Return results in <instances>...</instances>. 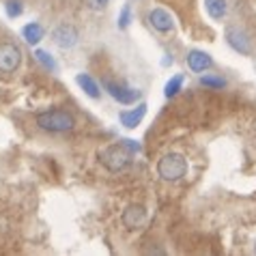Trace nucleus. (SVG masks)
Listing matches in <instances>:
<instances>
[{
	"mask_svg": "<svg viewBox=\"0 0 256 256\" xmlns=\"http://www.w3.org/2000/svg\"><path fill=\"white\" fill-rule=\"evenodd\" d=\"M188 67L194 71V74H202L204 69L213 67V58L207 52H200V50H192L188 54Z\"/></svg>",
	"mask_w": 256,
	"mask_h": 256,
	"instance_id": "10",
	"label": "nucleus"
},
{
	"mask_svg": "<svg viewBox=\"0 0 256 256\" xmlns=\"http://www.w3.org/2000/svg\"><path fill=\"white\" fill-rule=\"evenodd\" d=\"M181 86H183V76L179 74V76L170 78V80L166 82V88H164V95H166L168 99H170V97H174V95L181 90Z\"/></svg>",
	"mask_w": 256,
	"mask_h": 256,
	"instance_id": "15",
	"label": "nucleus"
},
{
	"mask_svg": "<svg viewBox=\"0 0 256 256\" xmlns=\"http://www.w3.org/2000/svg\"><path fill=\"white\" fill-rule=\"evenodd\" d=\"M102 84H104V88L108 90V95L112 99H116L118 104H123V106L136 104V99L140 97V90L130 88V86H125V84H116V82H112V80H104Z\"/></svg>",
	"mask_w": 256,
	"mask_h": 256,
	"instance_id": "4",
	"label": "nucleus"
},
{
	"mask_svg": "<svg viewBox=\"0 0 256 256\" xmlns=\"http://www.w3.org/2000/svg\"><path fill=\"white\" fill-rule=\"evenodd\" d=\"M34 58H37L41 65H44L46 69H50V71H56L58 69V65H56V60L52 58V56H50L46 50H34Z\"/></svg>",
	"mask_w": 256,
	"mask_h": 256,
	"instance_id": "16",
	"label": "nucleus"
},
{
	"mask_svg": "<svg viewBox=\"0 0 256 256\" xmlns=\"http://www.w3.org/2000/svg\"><path fill=\"white\" fill-rule=\"evenodd\" d=\"M130 22H132V9H130V4H125L123 9H120V16H118V28L125 30V28L130 26Z\"/></svg>",
	"mask_w": 256,
	"mask_h": 256,
	"instance_id": "18",
	"label": "nucleus"
},
{
	"mask_svg": "<svg viewBox=\"0 0 256 256\" xmlns=\"http://www.w3.org/2000/svg\"><path fill=\"white\" fill-rule=\"evenodd\" d=\"M144 114H146V104H138L134 110H123L118 114V118L127 130H136V127L140 125V120L144 118Z\"/></svg>",
	"mask_w": 256,
	"mask_h": 256,
	"instance_id": "11",
	"label": "nucleus"
},
{
	"mask_svg": "<svg viewBox=\"0 0 256 256\" xmlns=\"http://www.w3.org/2000/svg\"><path fill=\"white\" fill-rule=\"evenodd\" d=\"M158 174L164 181H179L188 174V160L179 153H168L158 162Z\"/></svg>",
	"mask_w": 256,
	"mask_h": 256,
	"instance_id": "3",
	"label": "nucleus"
},
{
	"mask_svg": "<svg viewBox=\"0 0 256 256\" xmlns=\"http://www.w3.org/2000/svg\"><path fill=\"white\" fill-rule=\"evenodd\" d=\"M132 155L134 153L130 151V148H127L123 142H118V144H110V146L102 148L97 158L106 168L110 170V172H120V170H125L127 166H130Z\"/></svg>",
	"mask_w": 256,
	"mask_h": 256,
	"instance_id": "1",
	"label": "nucleus"
},
{
	"mask_svg": "<svg viewBox=\"0 0 256 256\" xmlns=\"http://www.w3.org/2000/svg\"><path fill=\"white\" fill-rule=\"evenodd\" d=\"M148 24H151L158 32H170L174 28V22H172V18H170V13L160 9V6L148 13Z\"/></svg>",
	"mask_w": 256,
	"mask_h": 256,
	"instance_id": "9",
	"label": "nucleus"
},
{
	"mask_svg": "<svg viewBox=\"0 0 256 256\" xmlns=\"http://www.w3.org/2000/svg\"><path fill=\"white\" fill-rule=\"evenodd\" d=\"M144 220H146V211L142 204H130L120 216V222H123L125 228H138V226L144 224Z\"/></svg>",
	"mask_w": 256,
	"mask_h": 256,
	"instance_id": "8",
	"label": "nucleus"
},
{
	"mask_svg": "<svg viewBox=\"0 0 256 256\" xmlns=\"http://www.w3.org/2000/svg\"><path fill=\"white\" fill-rule=\"evenodd\" d=\"M37 125L46 132L52 134H60V132H71L76 125L74 116L69 112L62 110H48V112H39L37 114Z\"/></svg>",
	"mask_w": 256,
	"mask_h": 256,
	"instance_id": "2",
	"label": "nucleus"
},
{
	"mask_svg": "<svg viewBox=\"0 0 256 256\" xmlns=\"http://www.w3.org/2000/svg\"><path fill=\"white\" fill-rule=\"evenodd\" d=\"M52 41L62 50H71L78 44V30L71 24H60L52 30Z\"/></svg>",
	"mask_w": 256,
	"mask_h": 256,
	"instance_id": "6",
	"label": "nucleus"
},
{
	"mask_svg": "<svg viewBox=\"0 0 256 256\" xmlns=\"http://www.w3.org/2000/svg\"><path fill=\"white\" fill-rule=\"evenodd\" d=\"M76 82L80 84V88H82L90 99H97L99 95H102V93H99V84H97L88 74H78V76H76Z\"/></svg>",
	"mask_w": 256,
	"mask_h": 256,
	"instance_id": "12",
	"label": "nucleus"
},
{
	"mask_svg": "<svg viewBox=\"0 0 256 256\" xmlns=\"http://www.w3.org/2000/svg\"><path fill=\"white\" fill-rule=\"evenodd\" d=\"M20 62H22V50L16 44H2L0 46V71L2 74H13Z\"/></svg>",
	"mask_w": 256,
	"mask_h": 256,
	"instance_id": "5",
	"label": "nucleus"
},
{
	"mask_svg": "<svg viewBox=\"0 0 256 256\" xmlns=\"http://www.w3.org/2000/svg\"><path fill=\"white\" fill-rule=\"evenodd\" d=\"M226 41H228V46L239 54L248 56L252 52V41L241 28H228V30H226Z\"/></svg>",
	"mask_w": 256,
	"mask_h": 256,
	"instance_id": "7",
	"label": "nucleus"
},
{
	"mask_svg": "<svg viewBox=\"0 0 256 256\" xmlns=\"http://www.w3.org/2000/svg\"><path fill=\"white\" fill-rule=\"evenodd\" d=\"M198 82H200V86H207V88H224L226 86V80L224 78H218V76H202Z\"/></svg>",
	"mask_w": 256,
	"mask_h": 256,
	"instance_id": "17",
	"label": "nucleus"
},
{
	"mask_svg": "<svg viewBox=\"0 0 256 256\" xmlns=\"http://www.w3.org/2000/svg\"><path fill=\"white\" fill-rule=\"evenodd\" d=\"M120 142H123V144L130 148L132 153H138L140 148H142V146H140V142H138V140H132V138H125V140H120Z\"/></svg>",
	"mask_w": 256,
	"mask_h": 256,
	"instance_id": "20",
	"label": "nucleus"
},
{
	"mask_svg": "<svg viewBox=\"0 0 256 256\" xmlns=\"http://www.w3.org/2000/svg\"><path fill=\"white\" fill-rule=\"evenodd\" d=\"M6 16L9 18H18V16H22V4L18 2V0H11V2H6Z\"/></svg>",
	"mask_w": 256,
	"mask_h": 256,
	"instance_id": "19",
	"label": "nucleus"
},
{
	"mask_svg": "<svg viewBox=\"0 0 256 256\" xmlns=\"http://www.w3.org/2000/svg\"><path fill=\"white\" fill-rule=\"evenodd\" d=\"M204 9H207L211 20H224L226 18V0H204Z\"/></svg>",
	"mask_w": 256,
	"mask_h": 256,
	"instance_id": "14",
	"label": "nucleus"
},
{
	"mask_svg": "<svg viewBox=\"0 0 256 256\" xmlns=\"http://www.w3.org/2000/svg\"><path fill=\"white\" fill-rule=\"evenodd\" d=\"M44 26L41 24H37V22H32V24H26L24 28H22V37L28 41L30 46H37L41 39H44Z\"/></svg>",
	"mask_w": 256,
	"mask_h": 256,
	"instance_id": "13",
	"label": "nucleus"
},
{
	"mask_svg": "<svg viewBox=\"0 0 256 256\" xmlns=\"http://www.w3.org/2000/svg\"><path fill=\"white\" fill-rule=\"evenodd\" d=\"M108 2H110V0H88V4L93 6V9H102V6H106Z\"/></svg>",
	"mask_w": 256,
	"mask_h": 256,
	"instance_id": "21",
	"label": "nucleus"
}]
</instances>
